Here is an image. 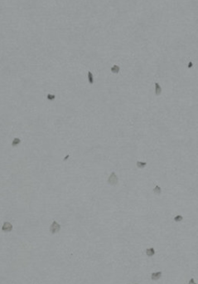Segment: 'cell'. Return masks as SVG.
Wrapping results in <instances>:
<instances>
[{
	"mask_svg": "<svg viewBox=\"0 0 198 284\" xmlns=\"http://www.w3.org/2000/svg\"><path fill=\"white\" fill-rule=\"evenodd\" d=\"M69 158H70V155H66V156H65V158L63 159V161H66L69 159Z\"/></svg>",
	"mask_w": 198,
	"mask_h": 284,
	"instance_id": "cell-15",
	"label": "cell"
},
{
	"mask_svg": "<svg viewBox=\"0 0 198 284\" xmlns=\"http://www.w3.org/2000/svg\"><path fill=\"white\" fill-rule=\"evenodd\" d=\"M118 181H119V179L117 174H115V172H112L110 174V175L109 176V178H108V180H107L108 184L112 186H114L118 184Z\"/></svg>",
	"mask_w": 198,
	"mask_h": 284,
	"instance_id": "cell-1",
	"label": "cell"
},
{
	"mask_svg": "<svg viewBox=\"0 0 198 284\" xmlns=\"http://www.w3.org/2000/svg\"><path fill=\"white\" fill-rule=\"evenodd\" d=\"M182 219H183V217L182 215H177V216H175L174 218H173V220L175 221V222H181Z\"/></svg>",
	"mask_w": 198,
	"mask_h": 284,
	"instance_id": "cell-12",
	"label": "cell"
},
{
	"mask_svg": "<svg viewBox=\"0 0 198 284\" xmlns=\"http://www.w3.org/2000/svg\"><path fill=\"white\" fill-rule=\"evenodd\" d=\"M188 284H197V283H195V281H194V279H193V278H191L190 281H189Z\"/></svg>",
	"mask_w": 198,
	"mask_h": 284,
	"instance_id": "cell-14",
	"label": "cell"
},
{
	"mask_svg": "<svg viewBox=\"0 0 198 284\" xmlns=\"http://www.w3.org/2000/svg\"><path fill=\"white\" fill-rule=\"evenodd\" d=\"M2 230L3 232H11L12 230V225L9 222H4V224L2 226Z\"/></svg>",
	"mask_w": 198,
	"mask_h": 284,
	"instance_id": "cell-3",
	"label": "cell"
},
{
	"mask_svg": "<svg viewBox=\"0 0 198 284\" xmlns=\"http://www.w3.org/2000/svg\"><path fill=\"white\" fill-rule=\"evenodd\" d=\"M136 284H139V283H136Z\"/></svg>",
	"mask_w": 198,
	"mask_h": 284,
	"instance_id": "cell-16",
	"label": "cell"
},
{
	"mask_svg": "<svg viewBox=\"0 0 198 284\" xmlns=\"http://www.w3.org/2000/svg\"><path fill=\"white\" fill-rule=\"evenodd\" d=\"M21 143V140L19 138H18V137H16V138H14L13 139V140H12V146H18V145H19Z\"/></svg>",
	"mask_w": 198,
	"mask_h": 284,
	"instance_id": "cell-9",
	"label": "cell"
},
{
	"mask_svg": "<svg viewBox=\"0 0 198 284\" xmlns=\"http://www.w3.org/2000/svg\"><path fill=\"white\" fill-rule=\"evenodd\" d=\"M111 71H112V72L114 73V74H117V73L119 72V67L118 66H114L111 68Z\"/></svg>",
	"mask_w": 198,
	"mask_h": 284,
	"instance_id": "cell-11",
	"label": "cell"
},
{
	"mask_svg": "<svg viewBox=\"0 0 198 284\" xmlns=\"http://www.w3.org/2000/svg\"><path fill=\"white\" fill-rule=\"evenodd\" d=\"M137 167L139 169H143L144 167L147 166V162H143V161H137L136 164Z\"/></svg>",
	"mask_w": 198,
	"mask_h": 284,
	"instance_id": "cell-6",
	"label": "cell"
},
{
	"mask_svg": "<svg viewBox=\"0 0 198 284\" xmlns=\"http://www.w3.org/2000/svg\"><path fill=\"white\" fill-rule=\"evenodd\" d=\"M162 272H157V273H153L151 274V279L152 280H154V281H157L158 279L160 278V277H162Z\"/></svg>",
	"mask_w": 198,
	"mask_h": 284,
	"instance_id": "cell-4",
	"label": "cell"
},
{
	"mask_svg": "<svg viewBox=\"0 0 198 284\" xmlns=\"http://www.w3.org/2000/svg\"><path fill=\"white\" fill-rule=\"evenodd\" d=\"M56 98V96L55 95H52V94H47V99L48 101H54Z\"/></svg>",
	"mask_w": 198,
	"mask_h": 284,
	"instance_id": "cell-13",
	"label": "cell"
},
{
	"mask_svg": "<svg viewBox=\"0 0 198 284\" xmlns=\"http://www.w3.org/2000/svg\"><path fill=\"white\" fill-rule=\"evenodd\" d=\"M154 253H155V250H154L153 248H150V249H148L147 250H146V254H147V256H148V257L153 256Z\"/></svg>",
	"mask_w": 198,
	"mask_h": 284,
	"instance_id": "cell-7",
	"label": "cell"
},
{
	"mask_svg": "<svg viewBox=\"0 0 198 284\" xmlns=\"http://www.w3.org/2000/svg\"><path fill=\"white\" fill-rule=\"evenodd\" d=\"M162 93V87L158 82H155V95L157 96H160Z\"/></svg>",
	"mask_w": 198,
	"mask_h": 284,
	"instance_id": "cell-5",
	"label": "cell"
},
{
	"mask_svg": "<svg viewBox=\"0 0 198 284\" xmlns=\"http://www.w3.org/2000/svg\"><path fill=\"white\" fill-rule=\"evenodd\" d=\"M153 193H155V194H157V195H160V194H161V193H162V189L160 188V186L156 185L155 187H154V189H153Z\"/></svg>",
	"mask_w": 198,
	"mask_h": 284,
	"instance_id": "cell-8",
	"label": "cell"
},
{
	"mask_svg": "<svg viewBox=\"0 0 198 284\" xmlns=\"http://www.w3.org/2000/svg\"><path fill=\"white\" fill-rule=\"evenodd\" d=\"M61 230V225H60L57 221H53L51 225L50 226V232L51 233H57Z\"/></svg>",
	"mask_w": 198,
	"mask_h": 284,
	"instance_id": "cell-2",
	"label": "cell"
},
{
	"mask_svg": "<svg viewBox=\"0 0 198 284\" xmlns=\"http://www.w3.org/2000/svg\"><path fill=\"white\" fill-rule=\"evenodd\" d=\"M87 77H88V81H89V84H93L94 83V77H93V74L90 72V71H89L88 72Z\"/></svg>",
	"mask_w": 198,
	"mask_h": 284,
	"instance_id": "cell-10",
	"label": "cell"
}]
</instances>
